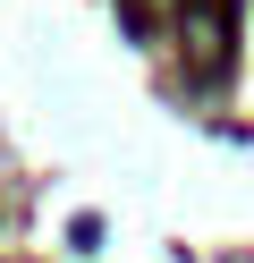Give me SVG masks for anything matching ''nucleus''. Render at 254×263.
<instances>
[{"label":"nucleus","instance_id":"obj_1","mask_svg":"<svg viewBox=\"0 0 254 263\" xmlns=\"http://www.w3.org/2000/svg\"><path fill=\"white\" fill-rule=\"evenodd\" d=\"M161 9H169V0H127V26H135V34H152V26H161Z\"/></svg>","mask_w":254,"mask_h":263}]
</instances>
